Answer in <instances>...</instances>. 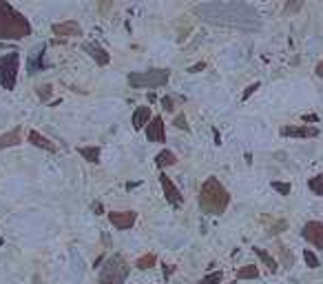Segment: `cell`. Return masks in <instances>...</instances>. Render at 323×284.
Instances as JSON below:
<instances>
[{
    "label": "cell",
    "mask_w": 323,
    "mask_h": 284,
    "mask_svg": "<svg viewBox=\"0 0 323 284\" xmlns=\"http://www.w3.org/2000/svg\"><path fill=\"white\" fill-rule=\"evenodd\" d=\"M35 96H38L40 102L51 100V96H53V84H40V87L35 89Z\"/></svg>",
    "instance_id": "484cf974"
},
{
    "label": "cell",
    "mask_w": 323,
    "mask_h": 284,
    "mask_svg": "<svg viewBox=\"0 0 323 284\" xmlns=\"http://www.w3.org/2000/svg\"><path fill=\"white\" fill-rule=\"evenodd\" d=\"M277 253H279V260H281V267L283 269H292V267H295V256H292V251L285 244H277Z\"/></svg>",
    "instance_id": "44dd1931"
},
{
    "label": "cell",
    "mask_w": 323,
    "mask_h": 284,
    "mask_svg": "<svg viewBox=\"0 0 323 284\" xmlns=\"http://www.w3.org/2000/svg\"><path fill=\"white\" fill-rule=\"evenodd\" d=\"M82 51L89 53V56L93 58L97 65H100V67H106V65L111 62V56H109V51L104 49V47L95 45V42H84V45H82Z\"/></svg>",
    "instance_id": "4fadbf2b"
},
{
    "label": "cell",
    "mask_w": 323,
    "mask_h": 284,
    "mask_svg": "<svg viewBox=\"0 0 323 284\" xmlns=\"http://www.w3.org/2000/svg\"><path fill=\"white\" fill-rule=\"evenodd\" d=\"M279 134L283 138H301V140H308V138L319 136V129L312 124H285L279 129Z\"/></svg>",
    "instance_id": "ba28073f"
},
{
    "label": "cell",
    "mask_w": 323,
    "mask_h": 284,
    "mask_svg": "<svg viewBox=\"0 0 323 284\" xmlns=\"http://www.w3.org/2000/svg\"><path fill=\"white\" fill-rule=\"evenodd\" d=\"M173 124L177 127V129H182V131H188V122H186V113L184 111H180L177 116L173 118Z\"/></svg>",
    "instance_id": "f546056e"
},
{
    "label": "cell",
    "mask_w": 323,
    "mask_h": 284,
    "mask_svg": "<svg viewBox=\"0 0 323 284\" xmlns=\"http://www.w3.org/2000/svg\"><path fill=\"white\" fill-rule=\"evenodd\" d=\"M222 280H224V273H222V271H215V273L202 277V282H199V284H219Z\"/></svg>",
    "instance_id": "f1b7e54d"
},
{
    "label": "cell",
    "mask_w": 323,
    "mask_h": 284,
    "mask_svg": "<svg viewBox=\"0 0 323 284\" xmlns=\"http://www.w3.org/2000/svg\"><path fill=\"white\" fill-rule=\"evenodd\" d=\"M160 184H162V191H164V198L175 204V207H182V202H184V198H182L180 189L175 186V182L170 180V176H166V173H160Z\"/></svg>",
    "instance_id": "8fae6325"
},
{
    "label": "cell",
    "mask_w": 323,
    "mask_h": 284,
    "mask_svg": "<svg viewBox=\"0 0 323 284\" xmlns=\"http://www.w3.org/2000/svg\"><path fill=\"white\" fill-rule=\"evenodd\" d=\"M230 204L228 189L219 182V178H206L199 189V209L208 215H222Z\"/></svg>",
    "instance_id": "3957f363"
},
{
    "label": "cell",
    "mask_w": 323,
    "mask_h": 284,
    "mask_svg": "<svg viewBox=\"0 0 323 284\" xmlns=\"http://www.w3.org/2000/svg\"><path fill=\"white\" fill-rule=\"evenodd\" d=\"M308 189L312 191L314 196L323 198V171H321V173H316L314 178H310V180H308Z\"/></svg>",
    "instance_id": "603a6c76"
},
{
    "label": "cell",
    "mask_w": 323,
    "mask_h": 284,
    "mask_svg": "<svg viewBox=\"0 0 323 284\" xmlns=\"http://www.w3.org/2000/svg\"><path fill=\"white\" fill-rule=\"evenodd\" d=\"M151 107H137L135 111H133V118H131V122H133V129H146V124L151 122Z\"/></svg>",
    "instance_id": "2e32d148"
},
{
    "label": "cell",
    "mask_w": 323,
    "mask_h": 284,
    "mask_svg": "<svg viewBox=\"0 0 323 284\" xmlns=\"http://www.w3.org/2000/svg\"><path fill=\"white\" fill-rule=\"evenodd\" d=\"M129 262L122 253H113L111 258L104 262V269L97 275V284H124V280L129 277Z\"/></svg>",
    "instance_id": "277c9868"
},
{
    "label": "cell",
    "mask_w": 323,
    "mask_h": 284,
    "mask_svg": "<svg viewBox=\"0 0 323 284\" xmlns=\"http://www.w3.org/2000/svg\"><path fill=\"white\" fill-rule=\"evenodd\" d=\"M93 211H95L97 215H102V213H104V209H102V204H100V202H93Z\"/></svg>",
    "instance_id": "74e56055"
},
{
    "label": "cell",
    "mask_w": 323,
    "mask_h": 284,
    "mask_svg": "<svg viewBox=\"0 0 323 284\" xmlns=\"http://www.w3.org/2000/svg\"><path fill=\"white\" fill-rule=\"evenodd\" d=\"M259 277V269L255 264H246L237 271V280H257Z\"/></svg>",
    "instance_id": "7402d4cb"
},
{
    "label": "cell",
    "mask_w": 323,
    "mask_h": 284,
    "mask_svg": "<svg viewBox=\"0 0 323 284\" xmlns=\"http://www.w3.org/2000/svg\"><path fill=\"white\" fill-rule=\"evenodd\" d=\"M173 271H175V267H170V264H168V267L164 269V275H166V277H170V275H173Z\"/></svg>",
    "instance_id": "ab89813d"
},
{
    "label": "cell",
    "mask_w": 323,
    "mask_h": 284,
    "mask_svg": "<svg viewBox=\"0 0 323 284\" xmlns=\"http://www.w3.org/2000/svg\"><path fill=\"white\" fill-rule=\"evenodd\" d=\"M51 34L53 36H60V38H64V40H69V38H78V36H82V27L78 25L76 20L53 22V25H51Z\"/></svg>",
    "instance_id": "30bf717a"
},
{
    "label": "cell",
    "mask_w": 323,
    "mask_h": 284,
    "mask_svg": "<svg viewBox=\"0 0 323 284\" xmlns=\"http://www.w3.org/2000/svg\"><path fill=\"white\" fill-rule=\"evenodd\" d=\"M314 74H316V76H319V78H323V60H321V62H319V65H316Z\"/></svg>",
    "instance_id": "f35d334b"
},
{
    "label": "cell",
    "mask_w": 323,
    "mask_h": 284,
    "mask_svg": "<svg viewBox=\"0 0 323 284\" xmlns=\"http://www.w3.org/2000/svg\"><path fill=\"white\" fill-rule=\"evenodd\" d=\"M193 14L202 18L208 25L217 27H230V29H241V31H261L264 20H261L259 11L250 5L241 3V0H226V3H199L195 5Z\"/></svg>",
    "instance_id": "6da1fadb"
},
{
    "label": "cell",
    "mask_w": 323,
    "mask_h": 284,
    "mask_svg": "<svg viewBox=\"0 0 323 284\" xmlns=\"http://www.w3.org/2000/svg\"><path fill=\"white\" fill-rule=\"evenodd\" d=\"M253 251H255V256H257V258L261 260V262L266 264V269L270 271V273H277V271H279V264H277V260L272 258L270 253H268L266 249H261V246H255Z\"/></svg>",
    "instance_id": "ac0fdd59"
},
{
    "label": "cell",
    "mask_w": 323,
    "mask_h": 284,
    "mask_svg": "<svg viewBox=\"0 0 323 284\" xmlns=\"http://www.w3.org/2000/svg\"><path fill=\"white\" fill-rule=\"evenodd\" d=\"M301 120H303V122H306V124H310V122H319L321 118L316 116V113H306V116H303Z\"/></svg>",
    "instance_id": "d590c367"
},
{
    "label": "cell",
    "mask_w": 323,
    "mask_h": 284,
    "mask_svg": "<svg viewBox=\"0 0 323 284\" xmlns=\"http://www.w3.org/2000/svg\"><path fill=\"white\" fill-rule=\"evenodd\" d=\"M111 7H113V0H97V11H100V16H109Z\"/></svg>",
    "instance_id": "4dcf8cb0"
},
{
    "label": "cell",
    "mask_w": 323,
    "mask_h": 284,
    "mask_svg": "<svg viewBox=\"0 0 323 284\" xmlns=\"http://www.w3.org/2000/svg\"><path fill=\"white\" fill-rule=\"evenodd\" d=\"M290 284H299V280H292V282H290Z\"/></svg>",
    "instance_id": "b9f144b4"
},
{
    "label": "cell",
    "mask_w": 323,
    "mask_h": 284,
    "mask_svg": "<svg viewBox=\"0 0 323 284\" xmlns=\"http://www.w3.org/2000/svg\"><path fill=\"white\" fill-rule=\"evenodd\" d=\"M261 87V82H253V84H248V87H246V91H243V96H241V100L243 102H246L248 98H250V96L255 93V91H257V89Z\"/></svg>",
    "instance_id": "836d02e7"
},
{
    "label": "cell",
    "mask_w": 323,
    "mask_h": 284,
    "mask_svg": "<svg viewBox=\"0 0 323 284\" xmlns=\"http://www.w3.org/2000/svg\"><path fill=\"white\" fill-rule=\"evenodd\" d=\"M206 69V62H197V65H191L186 71L188 74H199V71H204Z\"/></svg>",
    "instance_id": "e575fe53"
},
{
    "label": "cell",
    "mask_w": 323,
    "mask_h": 284,
    "mask_svg": "<svg viewBox=\"0 0 323 284\" xmlns=\"http://www.w3.org/2000/svg\"><path fill=\"white\" fill-rule=\"evenodd\" d=\"M129 84L133 89H157L166 87L170 80L168 69H146V71H131L129 74Z\"/></svg>",
    "instance_id": "5b68a950"
},
{
    "label": "cell",
    "mask_w": 323,
    "mask_h": 284,
    "mask_svg": "<svg viewBox=\"0 0 323 284\" xmlns=\"http://www.w3.org/2000/svg\"><path fill=\"white\" fill-rule=\"evenodd\" d=\"M78 153H80L87 162H91V165H97V162H100V155H102V149L100 147H80Z\"/></svg>",
    "instance_id": "ffe728a7"
},
{
    "label": "cell",
    "mask_w": 323,
    "mask_h": 284,
    "mask_svg": "<svg viewBox=\"0 0 323 284\" xmlns=\"http://www.w3.org/2000/svg\"><path fill=\"white\" fill-rule=\"evenodd\" d=\"M303 5H306V0H285V5H283V14H285V16H295V14H299V11L303 9Z\"/></svg>",
    "instance_id": "d4e9b609"
},
{
    "label": "cell",
    "mask_w": 323,
    "mask_h": 284,
    "mask_svg": "<svg viewBox=\"0 0 323 284\" xmlns=\"http://www.w3.org/2000/svg\"><path fill=\"white\" fill-rule=\"evenodd\" d=\"M31 22L7 0H0V40H22L31 36Z\"/></svg>",
    "instance_id": "7a4b0ae2"
},
{
    "label": "cell",
    "mask_w": 323,
    "mask_h": 284,
    "mask_svg": "<svg viewBox=\"0 0 323 284\" xmlns=\"http://www.w3.org/2000/svg\"><path fill=\"white\" fill-rule=\"evenodd\" d=\"M301 238L308 240L312 246H316V249L323 251V222H319V220L306 222L303 229H301Z\"/></svg>",
    "instance_id": "52a82bcc"
},
{
    "label": "cell",
    "mask_w": 323,
    "mask_h": 284,
    "mask_svg": "<svg viewBox=\"0 0 323 284\" xmlns=\"http://www.w3.org/2000/svg\"><path fill=\"white\" fill-rule=\"evenodd\" d=\"M0 244H3V238H0Z\"/></svg>",
    "instance_id": "7bdbcfd3"
},
{
    "label": "cell",
    "mask_w": 323,
    "mask_h": 284,
    "mask_svg": "<svg viewBox=\"0 0 323 284\" xmlns=\"http://www.w3.org/2000/svg\"><path fill=\"white\" fill-rule=\"evenodd\" d=\"M102 244H104L106 249H111V235L109 233H102Z\"/></svg>",
    "instance_id": "8d00e7d4"
},
{
    "label": "cell",
    "mask_w": 323,
    "mask_h": 284,
    "mask_svg": "<svg viewBox=\"0 0 323 284\" xmlns=\"http://www.w3.org/2000/svg\"><path fill=\"white\" fill-rule=\"evenodd\" d=\"M270 186L279 193V196H290V191H292V186H290L288 182H279V180H275V182H272Z\"/></svg>",
    "instance_id": "83f0119b"
},
{
    "label": "cell",
    "mask_w": 323,
    "mask_h": 284,
    "mask_svg": "<svg viewBox=\"0 0 323 284\" xmlns=\"http://www.w3.org/2000/svg\"><path fill=\"white\" fill-rule=\"evenodd\" d=\"M109 222H111L118 231H129V229L135 227L137 213L135 211H111V213H109Z\"/></svg>",
    "instance_id": "9c48e42d"
},
{
    "label": "cell",
    "mask_w": 323,
    "mask_h": 284,
    "mask_svg": "<svg viewBox=\"0 0 323 284\" xmlns=\"http://www.w3.org/2000/svg\"><path fill=\"white\" fill-rule=\"evenodd\" d=\"M155 264H157V256H155V253H146V256L137 258L135 267H137V269H142V271H146V269H153Z\"/></svg>",
    "instance_id": "cb8c5ba5"
},
{
    "label": "cell",
    "mask_w": 323,
    "mask_h": 284,
    "mask_svg": "<svg viewBox=\"0 0 323 284\" xmlns=\"http://www.w3.org/2000/svg\"><path fill=\"white\" fill-rule=\"evenodd\" d=\"M162 109L168 113H175V98L173 96H164L162 98Z\"/></svg>",
    "instance_id": "1f68e13d"
},
{
    "label": "cell",
    "mask_w": 323,
    "mask_h": 284,
    "mask_svg": "<svg viewBox=\"0 0 323 284\" xmlns=\"http://www.w3.org/2000/svg\"><path fill=\"white\" fill-rule=\"evenodd\" d=\"M230 284H235V282H230Z\"/></svg>",
    "instance_id": "ee69618b"
},
{
    "label": "cell",
    "mask_w": 323,
    "mask_h": 284,
    "mask_svg": "<svg viewBox=\"0 0 323 284\" xmlns=\"http://www.w3.org/2000/svg\"><path fill=\"white\" fill-rule=\"evenodd\" d=\"M20 142H22L20 129L7 131V134H0V151H3V149H9V147H18Z\"/></svg>",
    "instance_id": "e0dca14e"
},
{
    "label": "cell",
    "mask_w": 323,
    "mask_h": 284,
    "mask_svg": "<svg viewBox=\"0 0 323 284\" xmlns=\"http://www.w3.org/2000/svg\"><path fill=\"white\" fill-rule=\"evenodd\" d=\"M45 49L47 47L45 45H40L35 51H31V56H29V76H35V74H40V71H45L47 69V62H45Z\"/></svg>",
    "instance_id": "5bb4252c"
},
{
    "label": "cell",
    "mask_w": 323,
    "mask_h": 284,
    "mask_svg": "<svg viewBox=\"0 0 323 284\" xmlns=\"http://www.w3.org/2000/svg\"><path fill=\"white\" fill-rule=\"evenodd\" d=\"M175 162H177V155L173 153L170 149H162L160 153L155 155V165L157 169H166V167H175Z\"/></svg>",
    "instance_id": "d6986e66"
},
{
    "label": "cell",
    "mask_w": 323,
    "mask_h": 284,
    "mask_svg": "<svg viewBox=\"0 0 323 284\" xmlns=\"http://www.w3.org/2000/svg\"><path fill=\"white\" fill-rule=\"evenodd\" d=\"M18 69H20V53L11 51L0 56V84H3V89H7V91L16 89Z\"/></svg>",
    "instance_id": "8992f818"
},
{
    "label": "cell",
    "mask_w": 323,
    "mask_h": 284,
    "mask_svg": "<svg viewBox=\"0 0 323 284\" xmlns=\"http://www.w3.org/2000/svg\"><path fill=\"white\" fill-rule=\"evenodd\" d=\"M146 140L149 142H166V129H164L162 116L151 118V122L146 124Z\"/></svg>",
    "instance_id": "7c38bea8"
},
{
    "label": "cell",
    "mask_w": 323,
    "mask_h": 284,
    "mask_svg": "<svg viewBox=\"0 0 323 284\" xmlns=\"http://www.w3.org/2000/svg\"><path fill=\"white\" fill-rule=\"evenodd\" d=\"M29 142H31L33 147L42 149V151H51V153H56V151H58V144L56 142H51L47 136H42L40 131H35V129L29 131Z\"/></svg>",
    "instance_id": "9a60e30c"
},
{
    "label": "cell",
    "mask_w": 323,
    "mask_h": 284,
    "mask_svg": "<svg viewBox=\"0 0 323 284\" xmlns=\"http://www.w3.org/2000/svg\"><path fill=\"white\" fill-rule=\"evenodd\" d=\"M149 102H157V96H155L153 91H151V93H149Z\"/></svg>",
    "instance_id": "60d3db41"
},
{
    "label": "cell",
    "mask_w": 323,
    "mask_h": 284,
    "mask_svg": "<svg viewBox=\"0 0 323 284\" xmlns=\"http://www.w3.org/2000/svg\"><path fill=\"white\" fill-rule=\"evenodd\" d=\"M303 260H306L308 269H319V267H321L319 258H316V253H314L312 249H306V251H303Z\"/></svg>",
    "instance_id": "4316f807"
},
{
    "label": "cell",
    "mask_w": 323,
    "mask_h": 284,
    "mask_svg": "<svg viewBox=\"0 0 323 284\" xmlns=\"http://www.w3.org/2000/svg\"><path fill=\"white\" fill-rule=\"evenodd\" d=\"M285 227H288V222H285V220H279V222H275V225L268 229V233H270V235H277V233H281Z\"/></svg>",
    "instance_id": "d6a6232c"
}]
</instances>
